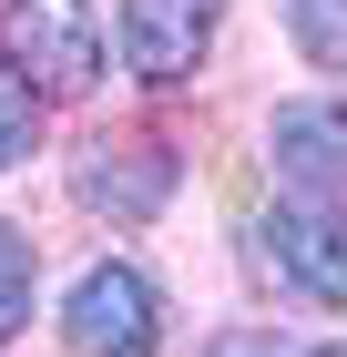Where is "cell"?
<instances>
[{"label": "cell", "mask_w": 347, "mask_h": 357, "mask_svg": "<svg viewBox=\"0 0 347 357\" xmlns=\"http://www.w3.org/2000/svg\"><path fill=\"white\" fill-rule=\"evenodd\" d=\"M266 164H276V184H296L307 204L347 194V102H337V92L276 102V123H266Z\"/></svg>", "instance_id": "cell-6"}, {"label": "cell", "mask_w": 347, "mask_h": 357, "mask_svg": "<svg viewBox=\"0 0 347 357\" xmlns=\"http://www.w3.org/2000/svg\"><path fill=\"white\" fill-rule=\"evenodd\" d=\"M103 52H112V31L92 0H0V61L41 102H82L103 82Z\"/></svg>", "instance_id": "cell-1"}, {"label": "cell", "mask_w": 347, "mask_h": 357, "mask_svg": "<svg viewBox=\"0 0 347 357\" xmlns=\"http://www.w3.org/2000/svg\"><path fill=\"white\" fill-rule=\"evenodd\" d=\"M31 286H41V266H31V245L0 225V337H21V327H31Z\"/></svg>", "instance_id": "cell-9"}, {"label": "cell", "mask_w": 347, "mask_h": 357, "mask_svg": "<svg viewBox=\"0 0 347 357\" xmlns=\"http://www.w3.org/2000/svg\"><path fill=\"white\" fill-rule=\"evenodd\" d=\"M31 133H41V92H31L21 72L0 61V174H10V164L31 153Z\"/></svg>", "instance_id": "cell-8"}, {"label": "cell", "mask_w": 347, "mask_h": 357, "mask_svg": "<svg viewBox=\"0 0 347 357\" xmlns=\"http://www.w3.org/2000/svg\"><path fill=\"white\" fill-rule=\"evenodd\" d=\"M61 337H72V357H163V286L133 255H103V266L72 275Z\"/></svg>", "instance_id": "cell-2"}, {"label": "cell", "mask_w": 347, "mask_h": 357, "mask_svg": "<svg viewBox=\"0 0 347 357\" xmlns=\"http://www.w3.org/2000/svg\"><path fill=\"white\" fill-rule=\"evenodd\" d=\"M72 194L92 204V215H112V225H154L163 204H174V143H154V133L92 143L82 174H72Z\"/></svg>", "instance_id": "cell-5"}, {"label": "cell", "mask_w": 347, "mask_h": 357, "mask_svg": "<svg viewBox=\"0 0 347 357\" xmlns=\"http://www.w3.org/2000/svg\"><path fill=\"white\" fill-rule=\"evenodd\" d=\"M286 31L317 72H347V0H286Z\"/></svg>", "instance_id": "cell-7"}, {"label": "cell", "mask_w": 347, "mask_h": 357, "mask_svg": "<svg viewBox=\"0 0 347 357\" xmlns=\"http://www.w3.org/2000/svg\"><path fill=\"white\" fill-rule=\"evenodd\" d=\"M214 21H225V0H123V21H112L123 72L143 92H184L214 52Z\"/></svg>", "instance_id": "cell-4"}, {"label": "cell", "mask_w": 347, "mask_h": 357, "mask_svg": "<svg viewBox=\"0 0 347 357\" xmlns=\"http://www.w3.org/2000/svg\"><path fill=\"white\" fill-rule=\"evenodd\" d=\"M256 266L307 306H347V215L337 204H307V194L266 204L256 215Z\"/></svg>", "instance_id": "cell-3"}, {"label": "cell", "mask_w": 347, "mask_h": 357, "mask_svg": "<svg viewBox=\"0 0 347 357\" xmlns=\"http://www.w3.org/2000/svg\"><path fill=\"white\" fill-rule=\"evenodd\" d=\"M205 357H286V337H276V327H225Z\"/></svg>", "instance_id": "cell-10"}, {"label": "cell", "mask_w": 347, "mask_h": 357, "mask_svg": "<svg viewBox=\"0 0 347 357\" xmlns=\"http://www.w3.org/2000/svg\"><path fill=\"white\" fill-rule=\"evenodd\" d=\"M307 357H347V347H307Z\"/></svg>", "instance_id": "cell-11"}]
</instances>
